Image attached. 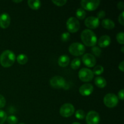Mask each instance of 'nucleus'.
Segmentation results:
<instances>
[{"label":"nucleus","instance_id":"f257e3e1","mask_svg":"<svg viewBox=\"0 0 124 124\" xmlns=\"http://www.w3.org/2000/svg\"><path fill=\"white\" fill-rule=\"evenodd\" d=\"M16 56L12 51L5 50L0 56V64L5 68L11 67L15 62Z\"/></svg>","mask_w":124,"mask_h":124},{"label":"nucleus","instance_id":"f03ea898","mask_svg":"<svg viewBox=\"0 0 124 124\" xmlns=\"http://www.w3.org/2000/svg\"><path fill=\"white\" fill-rule=\"evenodd\" d=\"M81 39L85 46L93 47L97 42V37L95 33L90 29H85L82 32Z\"/></svg>","mask_w":124,"mask_h":124},{"label":"nucleus","instance_id":"7ed1b4c3","mask_svg":"<svg viewBox=\"0 0 124 124\" xmlns=\"http://www.w3.org/2000/svg\"><path fill=\"white\" fill-rule=\"evenodd\" d=\"M69 52L72 55L79 56H81L85 53V48L82 44L79 42H74L71 44L69 47Z\"/></svg>","mask_w":124,"mask_h":124},{"label":"nucleus","instance_id":"20e7f679","mask_svg":"<svg viewBox=\"0 0 124 124\" xmlns=\"http://www.w3.org/2000/svg\"><path fill=\"white\" fill-rule=\"evenodd\" d=\"M104 103L108 108H114L118 104V98L113 93H108L104 96Z\"/></svg>","mask_w":124,"mask_h":124},{"label":"nucleus","instance_id":"39448f33","mask_svg":"<svg viewBox=\"0 0 124 124\" xmlns=\"http://www.w3.org/2000/svg\"><path fill=\"white\" fill-rule=\"evenodd\" d=\"M79 78L83 82H90L94 77V74L90 69L82 68L79 71Z\"/></svg>","mask_w":124,"mask_h":124},{"label":"nucleus","instance_id":"423d86ee","mask_svg":"<svg viewBox=\"0 0 124 124\" xmlns=\"http://www.w3.org/2000/svg\"><path fill=\"white\" fill-rule=\"evenodd\" d=\"M81 4L84 10L93 11L96 9L100 4V1L98 0H82Z\"/></svg>","mask_w":124,"mask_h":124},{"label":"nucleus","instance_id":"0eeeda50","mask_svg":"<svg viewBox=\"0 0 124 124\" xmlns=\"http://www.w3.org/2000/svg\"><path fill=\"white\" fill-rule=\"evenodd\" d=\"M50 84L53 88L59 89V88H65L66 87L67 83L64 78L59 76H56L52 78L50 81Z\"/></svg>","mask_w":124,"mask_h":124},{"label":"nucleus","instance_id":"6e6552de","mask_svg":"<svg viewBox=\"0 0 124 124\" xmlns=\"http://www.w3.org/2000/svg\"><path fill=\"white\" fill-rule=\"evenodd\" d=\"M75 113V107L72 104L66 103L62 105L59 110V113L62 117H69L72 116Z\"/></svg>","mask_w":124,"mask_h":124},{"label":"nucleus","instance_id":"1a4fd4ad","mask_svg":"<svg viewBox=\"0 0 124 124\" xmlns=\"http://www.w3.org/2000/svg\"><path fill=\"white\" fill-rule=\"evenodd\" d=\"M67 29L70 33L77 32L80 28L79 21L75 17H70L69 18L66 23Z\"/></svg>","mask_w":124,"mask_h":124},{"label":"nucleus","instance_id":"9d476101","mask_svg":"<svg viewBox=\"0 0 124 124\" xmlns=\"http://www.w3.org/2000/svg\"><path fill=\"white\" fill-rule=\"evenodd\" d=\"M100 121L99 115L96 111H90L86 116V122L87 124H98Z\"/></svg>","mask_w":124,"mask_h":124},{"label":"nucleus","instance_id":"9b49d317","mask_svg":"<svg viewBox=\"0 0 124 124\" xmlns=\"http://www.w3.org/2000/svg\"><path fill=\"white\" fill-rule=\"evenodd\" d=\"M82 61L84 64L88 67H93L95 65L96 63L95 57L90 53L85 54L82 56Z\"/></svg>","mask_w":124,"mask_h":124},{"label":"nucleus","instance_id":"f8f14e48","mask_svg":"<svg viewBox=\"0 0 124 124\" xmlns=\"http://www.w3.org/2000/svg\"><path fill=\"white\" fill-rule=\"evenodd\" d=\"M85 25L90 29H94L99 25V19L95 16H89L85 20Z\"/></svg>","mask_w":124,"mask_h":124},{"label":"nucleus","instance_id":"ddd939ff","mask_svg":"<svg viewBox=\"0 0 124 124\" xmlns=\"http://www.w3.org/2000/svg\"><path fill=\"white\" fill-rule=\"evenodd\" d=\"M93 90H94L93 86L91 84L87 83L81 86L79 89V92L81 95L87 96L90 95L93 93Z\"/></svg>","mask_w":124,"mask_h":124},{"label":"nucleus","instance_id":"4468645a","mask_svg":"<svg viewBox=\"0 0 124 124\" xmlns=\"http://www.w3.org/2000/svg\"><path fill=\"white\" fill-rule=\"evenodd\" d=\"M10 24V17L8 13H4L0 16V27L2 29H7Z\"/></svg>","mask_w":124,"mask_h":124},{"label":"nucleus","instance_id":"2eb2a0df","mask_svg":"<svg viewBox=\"0 0 124 124\" xmlns=\"http://www.w3.org/2000/svg\"><path fill=\"white\" fill-rule=\"evenodd\" d=\"M98 45L101 48L107 47L111 43V38L108 35H103L98 40Z\"/></svg>","mask_w":124,"mask_h":124},{"label":"nucleus","instance_id":"dca6fc26","mask_svg":"<svg viewBox=\"0 0 124 124\" xmlns=\"http://www.w3.org/2000/svg\"><path fill=\"white\" fill-rule=\"evenodd\" d=\"M58 62L59 66L65 67L67 66L70 63V58L66 54H63L59 57Z\"/></svg>","mask_w":124,"mask_h":124},{"label":"nucleus","instance_id":"f3484780","mask_svg":"<svg viewBox=\"0 0 124 124\" xmlns=\"http://www.w3.org/2000/svg\"><path fill=\"white\" fill-rule=\"evenodd\" d=\"M101 24L103 27L107 30H111V29H114L115 27V23L110 19H103Z\"/></svg>","mask_w":124,"mask_h":124},{"label":"nucleus","instance_id":"a211bd4d","mask_svg":"<svg viewBox=\"0 0 124 124\" xmlns=\"http://www.w3.org/2000/svg\"><path fill=\"white\" fill-rule=\"evenodd\" d=\"M94 84L99 88H103L106 86L107 81L105 79V78H104L103 77L98 76L94 79Z\"/></svg>","mask_w":124,"mask_h":124},{"label":"nucleus","instance_id":"6ab92c4d","mask_svg":"<svg viewBox=\"0 0 124 124\" xmlns=\"http://www.w3.org/2000/svg\"><path fill=\"white\" fill-rule=\"evenodd\" d=\"M27 3L30 8L35 10H38L41 6V1L39 0H29L27 1Z\"/></svg>","mask_w":124,"mask_h":124},{"label":"nucleus","instance_id":"aec40b11","mask_svg":"<svg viewBox=\"0 0 124 124\" xmlns=\"http://www.w3.org/2000/svg\"><path fill=\"white\" fill-rule=\"evenodd\" d=\"M17 61L21 65H24L26 64L28 61V58L25 54H20L16 58Z\"/></svg>","mask_w":124,"mask_h":124},{"label":"nucleus","instance_id":"412c9836","mask_svg":"<svg viewBox=\"0 0 124 124\" xmlns=\"http://www.w3.org/2000/svg\"><path fill=\"white\" fill-rule=\"evenodd\" d=\"M76 16L78 19H84L85 18L86 12L82 8H78L76 12Z\"/></svg>","mask_w":124,"mask_h":124},{"label":"nucleus","instance_id":"4be33fe9","mask_svg":"<svg viewBox=\"0 0 124 124\" xmlns=\"http://www.w3.org/2000/svg\"><path fill=\"white\" fill-rule=\"evenodd\" d=\"M81 65V59L79 58H75L73 60L71 61V67L74 70L79 69Z\"/></svg>","mask_w":124,"mask_h":124},{"label":"nucleus","instance_id":"5701e85b","mask_svg":"<svg viewBox=\"0 0 124 124\" xmlns=\"http://www.w3.org/2000/svg\"><path fill=\"white\" fill-rule=\"evenodd\" d=\"M104 67L101 65H96V66L94 67V68L93 69V74L96 75H100L101 74H102V73L104 72Z\"/></svg>","mask_w":124,"mask_h":124},{"label":"nucleus","instance_id":"b1692460","mask_svg":"<svg viewBox=\"0 0 124 124\" xmlns=\"http://www.w3.org/2000/svg\"><path fill=\"white\" fill-rule=\"evenodd\" d=\"M6 121L8 122V124H16L18 122V119L15 116H13V115H11V116H8L7 117L6 119Z\"/></svg>","mask_w":124,"mask_h":124},{"label":"nucleus","instance_id":"393cba45","mask_svg":"<svg viewBox=\"0 0 124 124\" xmlns=\"http://www.w3.org/2000/svg\"><path fill=\"white\" fill-rule=\"evenodd\" d=\"M75 116L78 119H83L85 117V114L84 110H78L76 111L75 113Z\"/></svg>","mask_w":124,"mask_h":124},{"label":"nucleus","instance_id":"a878e982","mask_svg":"<svg viewBox=\"0 0 124 124\" xmlns=\"http://www.w3.org/2000/svg\"><path fill=\"white\" fill-rule=\"evenodd\" d=\"M92 52L93 53V54L96 56L99 57L101 54V49L99 48V47H96V46H93L92 48ZM93 55V56H94Z\"/></svg>","mask_w":124,"mask_h":124},{"label":"nucleus","instance_id":"bb28decb","mask_svg":"<svg viewBox=\"0 0 124 124\" xmlns=\"http://www.w3.org/2000/svg\"><path fill=\"white\" fill-rule=\"evenodd\" d=\"M124 32H119L117 34V35H116V39H117V42L122 45H123L124 43Z\"/></svg>","mask_w":124,"mask_h":124},{"label":"nucleus","instance_id":"cd10ccee","mask_svg":"<svg viewBox=\"0 0 124 124\" xmlns=\"http://www.w3.org/2000/svg\"><path fill=\"white\" fill-rule=\"evenodd\" d=\"M7 114L3 111L0 110V124H3L7 119Z\"/></svg>","mask_w":124,"mask_h":124},{"label":"nucleus","instance_id":"c85d7f7f","mask_svg":"<svg viewBox=\"0 0 124 124\" xmlns=\"http://www.w3.org/2000/svg\"><path fill=\"white\" fill-rule=\"evenodd\" d=\"M70 38V34L69 32H64L61 35V40L64 42H67Z\"/></svg>","mask_w":124,"mask_h":124},{"label":"nucleus","instance_id":"c756f323","mask_svg":"<svg viewBox=\"0 0 124 124\" xmlns=\"http://www.w3.org/2000/svg\"><path fill=\"white\" fill-rule=\"evenodd\" d=\"M52 2H53V3H54L56 6L61 7V6H64V5L67 3V1H65V0H56H56H53Z\"/></svg>","mask_w":124,"mask_h":124},{"label":"nucleus","instance_id":"7c9ffc66","mask_svg":"<svg viewBox=\"0 0 124 124\" xmlns=\"http://www.w3.org/2000/svg\"><path fill=\"white\" fill-rule=\"evenodd\" d=\"M6 101L4 97L2 95L0 94V108H2L6 105Z\"/></svg>","mask_w":124,"mask_h":124},{"label":"nucleus","instance_id":"2f4dec72","mask_svg":"<svg viewBox=\"0 0 124 124\" xmlns=\"http://www.w3.org/2000/svg\"><path fill=\"white\" fill-rule=\"evenodd\" d=\"M105 11L104 10H101L99 11V12L98 13V14H97V18H98V19H102V18H104V17H105Z\"/></svg>","mask_w":124,"mask_h":124},{"label":"nucleus","instance_id":"473e14b6","mask_svg":"<svg viewBox=\"0 0 124 124\" xmlns=\"http://www.w3.org/2000/svg\"><path fill=\"white\" fill-rule=\"evenodd\" d=\"M124 12H122L121 13V14L119 16L118 18V20L120 24H121L122 25H124Z\"/></svg>","mask_w":124,"mask_h":124},{"label":"nucleus","instance_id":"72a5a7b5","mask_svg":"<svg viewBox=\"0 0 124 124\" xmlns=\"http://www.w3.org/2000/svg\"><path fill=\"white\" fill-rule=\"evenodd\" d=\"M124 90L123 89L121 90L118 92V96H117V98H119L121 100H124Z\"/></svg>","mask_w":124,"mask_h":124},{"label":"nucleus","instance_id":"f704fd0d","mask_svg":"<svg viewBox=\"0 0 124 124\" xmlns=\"http://www.w3.org/2000/svg\"><path fill=\"white\" fill-rule=\"evenodd\" d=\"M119 69L122 71H124V61H122L120 63L119 65Z\"/></svg>","mask_w":124,"mask_h":124},{"label":"nucleus","instance_id":"c9c22d12","mask_svg":"<svg viewBox=\"0 0 124 124\" xmlns=\"http://www.w3.org/2000/svg\"><path fill=\"white\" fill-rule=\"evenodd\" d=\"M117 7L119 9L123 10L124 8V3L123 2H119L117 4Z\"/></svg>","mask_w":124,"mask_h":124},{"label":"nucleus","instance_id":"e433bc0d","mask_svg":"<svg viewBox=\"0 0 124 124\" xmlns=\"http://www.w3.org/2000/svg\"><path fill=\"white\" fill-rule=\"evenodd\" d=\"M13 2H16V3H18V2H22L21 0H20V1H13Z\"/></svg>","mask_w":124,"mask_h":124},{"label":"nucleus","instance_id":"4c0bfd02","mask_svg":"<svg viewBox=\"0 0 124 124\" xmlns=\"http://www.w3.org/2000/svg\"><path fill=\"white\" fill-rule=\"evenodd\" d=\"M124 47H122V48H121V50H122V53H124Z\"/></svg>","mask_w":124,"mask_h":124},{"label":"nucleus","instance_id":"58836bf2","mask_svg":"<svg viewBox=\"0 0 124 124\" xmlns=\"http://www.w3.org/2000/svg\"><path fill=\"white\" fill-rule=\"evenodd\" d=\"M72 124H81L79 123V122H74V123H73Z\"/></svg>","mask_w":124,"mask_h":124},{"label":"nucleus","instance_id":"ea45409f","mask_svg":"<svg viewBox=\"0 0 124 124\" xmlns=\"http://www.w3.org/2000/svg\"><path fill=\"white\" fill-rule=\"evenodd\" d=\"M23 124V123H21V124Z\"/></svg>","mask_w":124,"mask_h":124}]
</instances>
